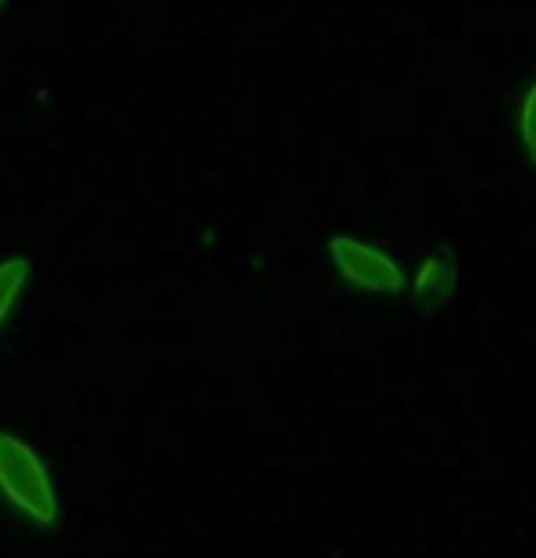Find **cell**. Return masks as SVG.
I'll return each instance as SVG.
<instances>
[{
    "label": "cell",
    "instance_id": "cell-1",
    "mask_svg": "<svg viewBox=\"0 0 536 558\" xmlns=\"http://www.w3.org/2000/svg\"><path fill=\"white\" fill-rule=\"evenodd\" d=\"M0 496L37 530H52L63 518V500L41 456L12 430H0Z\"/></svg>",
    "mask_w": 536,
    "mask_h": 558
},
{
    "label": "cell",
    "instance_id": "cell-2",
    "mask_svg": "<svg viewBox=\"0 0 536 558\" xmlns=\"http://www.w3.org/2000/svg\"><path fill=\"white\" fill-rule=\"evenodd\" d=\"M327 262L334 272L342 276V283H350L353 291L371 294V298H390L409 291V272L404 265L379 251L375 243H364L353 232H334L327 239Z\"/></svg>",
    "mask_w": 536,
    "mask_h": 558
},
{
    "label": "cell",
    "instance_id": "cell-3",
    "mask_svg": "<svg viewBox=\"0 0 536 558\" xmlns=\"http://www.w3.org/2000/svg\"><path fill=\"white\" fill-rule=\"evenodd\" d=\"M455 291V257L449 251H434L426 254L415 272L409 276V294L415 305L434 308L441 302H449Z\"/></svg>",
    "mask_w": 536,
    "mask_h": 558
},
{
    "label": "cell",
    "instance_id": "cell-4",
    "mask_svg": "<svg viewBox=\"0 0 536 558\" xmlns=\"http://www.w3.org/2000/svg\"><path fill=\"white\" fill-rule=\"evenodd\" d=\"M29 287V262L26 257H4L0 262V327L8 324L12 308Z\"/></svg>",
    "mask_w": 536,
    "mask_h": 558
},
{
    "label": "cell",
    "instance_id": "cell-5",
    "mask_svg": "<svg viewBox=\"0 0 536 558\" xmlns=\"http://www.w3.org/2000/svg\"><path fill=\"white\" fill-rule=\"evenodd\" d=\"M519 144L525 162L536 166V77L529 88L522 93V107H519Z\"/></svg>",
    "mask_w": 536,
    "mask_h": 558
},
{
    "label": "cell",
    "instance_id": "cell-6",
    "mask_svg": "<svg viewBox=\"0 0 536 558\" xmlns=\"http://www.w3.org/2000/svg\"><path fill=\"white\" fill-rule=\"evenodd\" d=\"M0 8H4V0H0Z\"/></svg>",
    "mask_w": 536,
    "mask_h": 558
}]
</instances>
